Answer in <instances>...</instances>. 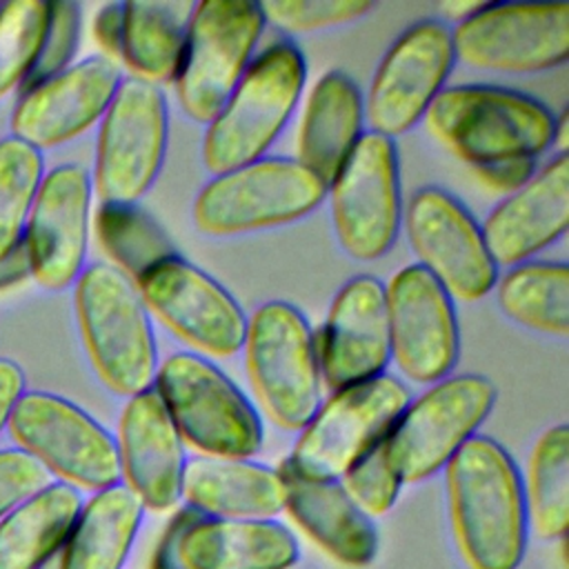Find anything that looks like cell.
Returning a JSON list of instances; mask_svg holds the SVG:
<instances>
[{
	"label": "cell",
	"mask_w": 569,
	"mask_h": 569,
	"mask_svg": "<svg viewBox=\"0 0 569 569\" xmlns=\"http://www.w3.org/2000/svg\"><path fill=\"white\" fill-rule=\"evenodd\" d=\"M451 529L469 569H518L529 522L522 476L502 445L469 438L445 465Z\"/></svg>",
	"instance_id": "1"
},
{
	"label": "cell",
	"mask_w": 569,
	"mask_h": 569,
	"mask_svg": "<svg viewBox=\"0 0 569 569\" xmlns=\"http://www.w3.org/2000/svg\"><path fill=\"white\" fill-rule=\"evenodd\" d=\"M429 136L469 167L536 158L553 144L556 116L536 98L505 87H445L425 111Z\"/></svg>",
	"instance_id": "2"
},
{
	"label": "cell",
	"mask_w": 569,
	"mask_h": 569,
	"mask_svg": "<svg viewBox=\"0 0 569 569\" xmlns=\"http://www.w3.org/2000/svg\"><path fill=\"white\" fill-rule=\"evenodd\" d=\"M305 80L307 62L291 40L256 53L204 129L200 153L207 171L216 176L264 158L296 111Z\"/></svg>",
	"instance_id": "3"
},
{
	"label": "cell",
	"mask_w": 569,
	"mask_h": 569,
	"mask_svg": "<svg viewBox=\"0 0 569 569\" xmlns=\"http://www.w3.org/2000/svg\"><path fill=\"white\" fill-rule=\"evenodd\" d=\"M73 284L80 336L102 385L124 398L151 389L158 349L138 287L109 262L84 267Z\"/></svg>",
	"instance_id": "4"
},
{
	"label": "cell",
	"mask_w": 569,
	"mask_h": 569,
	"mask_svg": "<svg viewBox=\"0 0 569 569\" xmlns=\"http://www.w3.org/2000/svg\"><path fill=\"white\" fill-rule=\"evenodd\" d=\"M240 351L267 418L282 431H300L322 402L316 338L305 313L284 300L262 302L247 318Z\"/></svg>",
	"instance_id": "5"
},
{
	"label": "cell",
	"mask_w": 569,
	"mask_h": 569,
	"mask_svg": "<svg viewBox=\"0 0 569 569\" xmlns=\"http://www.w3.org/2000/svg\"><path fill=\"white\" fill-rule=\"evenodd\" d=\"M153 389L180 440L209 458H251L262 420L244 393L209 360L176 351L158 362Z\"/></svg>",
	"instance_id": "6"
},
{
	"label": "cell",
	"mask_w": 569,
	"mask_h": 569,
	"mask_svg": "<svg viewBox=\"0 0 569 569\" xmlns=\"http://www.w3.org/2000/svg\"><path fill=\"white\" fill-rule=\"evenodd\" d=\"M327 184L296 158L264 156L211 180L191 204L193 227L211 238L291 224L316 211Z\"/></svg>",
	"instance_id": "7"
},
{
	"label": "cell",
	"mask_w": 569,
	"mask_h": 569,
	"mask_svg": "<svg viewBox=\"0 0 569 569\" xmlns=\"http://www.w3.org/2000/svg\"><path fill=\"white\" fill-rule=\"evenodd\" d=\"M409 402L407 385L389 373L331 391L298 431L287 467L305 478L340 480L387 440Z\"/></svg>",
	"instance_id": "8"
},
{
	"label": "cell",
	"mask_w": 569,
	"mask_h": 569,
	"mask_svg": "<svg viewBox=\"0 0 569 569\" xmlns=\"http://www.w3.org/2000/svg\"><path fill=\"white\" fill-rule=\"evenodd\" d=\"M264 27L260 2H193L180 67L173 78L176 98L187 118L200 124L213 120L256 58Z\"/></svg>",
	"instance_id": "9"
},
{
	"label": "cell",
	"mask_w": 569,
	"mask_h": 569,
	"mask_svg": "<svg viewBox=\"0 0 569 569\" xmlns=\"http://www.w3.org/2000/svg\"><path fill=\"white\" fill-rule=\"evenodd\" d=\"M498 398L496 385L480 373L447 376L407 405L382 442L398 478L422 482L445 469L456 451L476 436Z\"/></svg>",
	"instance_id": "10"
},
{
	"label": "cell",
	"mask_w": 569,
	"mask_h": 569,
	"mask_svg": "<svg viewBox=\"0 0 569 569\" xmlns=\"http://www.w3.org/2000/svg\"><path fill=\"white\" fill-rule=\"evenodd\" d=\"M169 138L158 84L122 78L98 129L91 187L100 202H138L156 182Z\"/></svg>",
	"instance_id": "11"
},
{
	"label": "cell",
	"mask_w": 569,
	"mask_h": 569,
	"mask_svg": "<svg viewBox=\"0 0 569 569\" xmlns=\"http://www.w3.org/2000/svg\"><path fill=\"white\" fill-rule=\"evenodd\" d=\"M456 60L496 73H540L567 62L569 4L482 2L451 27Z\"/></svg>",
	"instance_id": "12"
},
{
	"label": "cell",
	"mask_w": 569,
	"mask_h": 569,
	"mask_svg": "<svg viewBox=\"0 0 569 569\" xmlns=\"http://www.w3.org/2000/svg\"><path fill=\"white\" fill-rule=\"evenodd\" d=\"M336 238L360 262L382 258L402 227L400 167L393 140L365 131L327 187Z\"/></svg>",
	"instance_id": "13"
},
{
	"label": "cell",
	"mask_w": 569,
	"mask_h": 569,
	"mask_svg": "<svg viewBox=\"0 0 569 569\" xmlns=\"http://www.w3.org/2000/svg\"><path fill=\"white\" fill-rule=\"evenodd\" d=\"M9 431L22 451L71 487L91 491L120 482L116 438L78 405L44 391H24Z\"/></svg>",
	"instance_id": "14"
},
{
	"label": "cell",
	"mask_w": 569,
	"mask_h": 569,
	"mask_svg": "<svg viewBox=\"0 0 569 569\" xmlns=\"http://www.w3.org/2000/svg\"><path fill=\"white\" fill-rule=\"evenodd\" d=\"M456 64L451 27L425 18L407 27L382 56L365 98V122L389 140L405 136L445 89Z\"/></svg>",
	"instance_id": "15"
},
{
	"label": "cell",
	"mask_w": 569,
	"mask_h": 569,
	"mask_svg": "<svg viewBox=\"0 0 569 569\" xmlns=\"http://www.w3.org/2000/svg\"><path fill=\"white\" fill-rule=\"evenodd\" d=\"M136 287L149 316L191 353L229 358L242 349L247 313L216 278L180 253L153 267Z\"/></svg>",
	"instance_id": "16"
},
{
	"label": "cell",
	"mask_w": 569,
	"mask_h": 569,
	"mask_svg": "<svg viewBox=\"0 0 569 569\" xmlns=\"http://www.w3.org/2000/svg\"><path fill=\"white\" fill-rule=\"evenodd\" d=\"M402 224L418 264L451 296L476 302L498 280V267L487 251L480 224L469 209L440 187L418 189Z\"/></svg>",
	"instance_id": "17"
},
{
	"label": "cell",
	"mask_w": 569,
	"mask_h": 569,
	"mask_svg": "<svg viewBox=\"0 0 569 569\" xmlns=\"http://www.w3.org/2000/svg\"><path fill=\"white\" fill-rule=\"evenodd\" d=\"M391 360L409 380L433 385L460 356V329L451 296L420 267L407 264L385 284Z\"/></svg>",
	"instance_id": "18"
},
{
	"label": "cell",
	"mask_w": 569,
	"mask_h": 569,
	"mask_svg": "<svg viewBox=\"0 0 569 569\" xmlns=\"http://www.w3.org/2000/svg\"><path fill=\"white\" fill-rule=\"evenodd\" d=\"M91 196V176L80 164H60L42 178L22 233L31 278L40 287L58 291L82 273Z\"/></svg>",
	"instance_id": "19"
},
{
	"label": "cell",
	"mask_w": 569,
	"mask_h": 569,
	"mask_svg": "<svg viewBox=\"0 0 569 569\" xmlns=\"http://www.w3.org/2000/svg\"><path fill=\"white\" fill-rule=\"evenodd\" d=\"M313 338L329 391L382 376L391 360L385 282L369 273L347 280Z\"/></svg>",
	"instance_id": "20"
},
{
	"label": "cell",
	"mask_w": 569,
	"mask_h": 569,
	"mask_svg": "<svg viewBox=\"0 0 569 569\" xmlns=\"http://www.w3.org/2000/svg\"><path fill=\"white\" fill-rule=\"evenodd\" d=\"M120 80V64L102 53L67 67L24 89L11 116V136L40 151L73 140L102 120Z\"/></svg>",
	"instance_id": "21"
},
{
	"label": "cell",
	"mask_w": 569,
	"mask_h": 569,
	"mask_svg": "<svg viewBox=\"0 0 569 569\" xmlns=\"http://www.w3.org/2000/svg\"><path fill=\"white\" fill-rule=\"evenodd\" d=\"M569 224V156L558 151L480 224L496 267H518L560 240Z\"/></svg>",
	"instance_id": "22"
},
{
	"label": "cell",
	"mask_w": 569,
	"mask_h": 569,
	"mask_svg": "<svg viewBox=\"0 0 569 569\" xmlns=\"http://www.w3.org/2000/svg\"><path fill=\"white\" fill-rule=\"evenodd\" d=\"M122 485L151 511H171L180 500L184 442L156 389L127 398L118 422Z\"/></svg>",
	"instance_id": "23"
},
{
	"label": "cell",
	"mask_w": 569,
	"mask_h": 569,
	"mask_svg": "<svg viewBox=\"0 0 569 569\" xmlns=\"http://www.w3.org/2000/svg\"><path fill=\"white\" fill-rule=\"evenodd\" d=\"M284 509L296 525L331 558L347 567H367L378 551L373 520L347 496L340 480L305 478L282 460Z\"/></svg>",
	"instance_id": "24"
},
{
	"label": "cell",
	"mask_w": 569,
	"mask_h": 569,
	"mask_svg": "<svg viewBox=\"0 0 569 569\" xmlns=\"http://www.w3.org/2000/svg\"><path fill=\"white\" fill-rule=\"evenodd\" d=\"M180 498L207 518L273 520L284 509L278 469L249 458L193 456L184 462Z\"/></svg>",
	"instance_id": "25"
},
{
	"label": "cell",
	"mask_w": 569,
	"mask_h": 569,
	"mask_svg": "<svg viewBox=\"0 0 569 569\" xmlns=\"http://www.w3.org/2000/svg\"><path fill=\"white\" fill-rule=\"evenodd\" d=\"M365 133V98L345 71L331 69L311 87L298 129L296 160L327 187Z\"/></svg>",
	"instance_id": "26"
},
{
	"label": "cell",
	"mask_w": 569,
	"mask_h": 569,
	"mask_svg": "<svg viewBox=\"0 0 569 569\" xmlns=\"http://www.w3.org/2000/svg\"><path fill=\"white\" fill-rule=\"evenodd\" d=\"M184 569H291L296 536L276 520L200 518L180 538Z\"/></svg>",
	"instance_id": "27"
},
{
	"label": "cell",
	"mask_w": 569,
	"mask_h": 569,
	"mask_svg": "<svg viewBox=\"0 0 569 569\" xmlns=\"http://www.w3.org/2000/svg\"><path fill=\"white\" fill-rule=\"evenodd\" d=\"M142 513V502L122 482L96 491L62 545L58 569H122Z\"/></svg>",
	"instance_id": "28"
},
{
	"label": "cell",
	"mask_w": 569,
	"mask_h": 569,
	"mask_svg": "<svg viewBox=\"0 0 569 569\" xmlns=\"http://www.w3.org/2000/svg\"><path fill=\"white\" fill-rule=\"evenodd\" d=\"M80 491L49 482L0 520V569H38L62 549L78 513Z\"/></svg>",
	"instance_id": "29"
},
{
	"label": "cell",
	"mask_w": 569,
	"mask_h": 569,
	"mask_svg": "<svg viewBox=\"0 0 569 569\" xmlns=\"http://www.w3.org/2000/svg\"><path fill=\"white\" fill-rule=\"evenodd\" d=\"M191 9L193 2H122L120 62L131 71V78L158 87L173 82Z\"/></svg>",
	"instance_id": "30"
},
{
	"label": "cell",
	"mask_w": 569,
	"mask_h": 569,
	"mask_svg": "<svg viewBox=\"0 0 569 569\" xmlns=\"http://www.w3.org/2000/svg\"><path fill=\"white\" fill-rule=\"evenodd\" d=\"M498 307L520 327L567 338L569 333V269L565 262L529 260L496 280Z\"/></svg>",
	"instance_id": "31"
},
{
	"label": "cell",
	"mask_w": 569,
	"mask_h": 569,
	"mask_svg": "<svg viewBox=\"0 0 569 569\" xmlns=\"http://www.w3.org/2000/svg\"><path fill=\"white\" fill-rule=\"evenodd\" d=\"M529 531L542 540H565L569 529V429L549 427L536 440L522 480Z\"/></svg>",
	"instance_id": "32"
},
{
	"label": "cell",
	"mask_w": 569,
	"mask_h": 569,
	"mask_svg": "<svg viewBox=\"0 0 569 569\" xmlns=\"http://www.w3.org/2000/svg\"><path fill=\"white\" fill-rule=\"evenodd\" d=\"M96 233L111 258L109 264L133 284L160 262L178 256L167 231L138 202H100Z\"/></svg>",
	"instance_id": "33"
},
{
	"label": "cell",
	"mask_w": 569,
	"mask_h": 569,
	"mask_svg": "<svg viewBox=\"0 0 569 569\" xmlns=\"http://www.w3.org/2000/svg\"><path fill=\"white\" fill-rule=\"evenodd\" d=\"M42 178L44 162L40 149L16 136L0 140V258L22 242Z\"/></svg>",
	"instance_id": "34"
},
{
	"label": "cell",
	"mask_w": 569,
	"mask_h": 569,
	"mask_svg": "<svg viewBox=\"0 0 569 569\" xmlns=\"http://www.w3.org/2000/svg\"><path fill=\"white\" fill-rule=\"evenodd\" d=\"M49 2H0V96L24 84L47 33Z\"/></svg>",
	"instance_id": "35"
},
{
	"label": "cell",
	"mask_w": 569,
	"mask_h": 569,
	"mask_svg": "<svg viewBox=\"0 0 569 569\" xmlns=\"http://www.w3.org/2000/svg\"><path fill=\"white\" fill-rule=\"evenodd\" d=\"M264 20L289 33H309L345 27L369 16V0H271L260 2Z\"/></svg>",
	"instance_id": "36"
},
{
	"label": "cell",
	"mask_w": 569,
	"mask_h": 569,
	"mask_svg": "<svg viewBox=\"0 0 569 569\" xmlns=\"http://www.w3.org/2000/svg\"><path fill=\"white\" fill-rule=\"evenodd\" d=\"M340 485L367 518L385 516L402 489V480L389 465L382 445L353 465L340 478Z\"/></svg>",
	"instance_id": "37"
},
{
	"label": "cell",
	"mask_w": 569,
	"mask_h": 569,
	"mask_svg": "<svg viewBox=\"0 0 569 569\" xmlns=\"http://www.w3.org/2000/svg\"><path fill=\"white\" fill-rule=\"evenodd\" d=\"M80 31H82V9L78 2H71V0L49 2V22H47L42 49L22 87L29 89L71 67V60L80 44Z\"/></svg>",
	"instance_id": "38"
},
{
	"label": "cell",
	"mask_w": 569,
	"mask_h": 569,
	"mask_svg": "<svg viewBox=\"0 0 569 569\" xmlns=\"http://www.w3.org/2000/svg\"><path fill=\"white\" fill-rule=\"evenodd\" d=\"M51 473L22 449H0V520L42 491Z\"/></svg>",
	"instance_id": "39"
},
{
	"label": "cell",
	"mask_w": 569,
	"mask_h": 569,
	"mask_svg": "<svg viewBox=\"0 0 569 569\" xmlns=\"http://www.w3.org/2000/svg\"><path fill=\"white\" fill-rule=\"evenodd\" d=\"M471 171L485 189H489L493 193L509 196L531 180V176L538 171V160L536 158H509V160L471 167Z\"/></svg>",
	"instance_id": "40"
},
{
	"label": "cell",
	"mask_w": 569,
	"mask_h": 569,
	"mask_svg": "<svg viewBox=\"0 0 569 569\" xmlns=\"http://www.w3.org/2000/svg\"><path fill=\"white\" fill-rule=\"evenodd\" d=\"M200 518H207V516L198 513L196 509H191L187 505L180 507L167 522V527L158 540V547L153 551L149 569H184L182 558H180V538Z\"/></svg>",
	"instance_id": "41"
},
{
	"label": "cell",
	"mask_w": 569,
	"mask_h": 569,
	"mask_svg": "<svg viewBox=\"0 0 569 569\" xmlns=\"http://www.w3.org/2000/svg\"><path fill=\"white\" fill-rule=\"evenodd\" d=\"M93 38L102 49V56L120 60L122 42V2H109L98 9L93 16ZM120 64V62H118Z\"/></svg>",
	"instance_id": "42"
},
{
	"label": "cell",
	"mask_w": 569,
	"mask_h": 569,
	"mask_svg": "<svg viewBox=\"0 0 569 569\" xmlns=\"http://www.w3.org/2000/svg\"><path fill=\"white\" fill-rule=\"evenodd\" d=\"M24 393V373L18 362L0 358V431L7 427L11 411Z\"/></svg>",
	"instance_id": "43"
},
{
	"label": "cell",
	"mask_w": 569,
	"mask_h": 569,
	"mask_svg": "<svg viewBox=\"0 0 569 569\" xmlns=\"http://www.w3.org/2000/svg\"><path fill=\"white\" fill-rule=\"evenodd\" d=\"M29 276H31L29 256H27L24 242H20L7 256L0 258V289L13 287V284L27 280Z\"/></svg>",
	"instance_id": "44"
},
{
	"label": "cell",
	"mask_w": 569,
	"mask_h": 569,
	"mask_svg": "<svg viewBox=\"0 0 569 569\" xmlns=\"http://www.w3.org/2000/svg\"><path fill=\"white\" fill-rule=\"evenodd\" d=\"M482 2H445L440 4V13L447 18V20H453V22H460L465 20L469 13H473Z\"/></svg>",
	"instance_id": "45"
},
{
	"label": "cell",
	"mask_w": 569,
	"mask_h": 569,
	"mask_svg": "<svg viewBox=\"0 0 569 569\" xmlns=\"http://www.w3.org/2000/svg\"><path fill=\"white\" fill-rule=\"evenodd\" d=\"M49 560H51V558H49ZM49 560H47V562H44V565H40V567H38V569H51V567H49ZM56 569H58V567H56Z\"/></svg>",
	"instance_id": "46"
}]
</instances>
